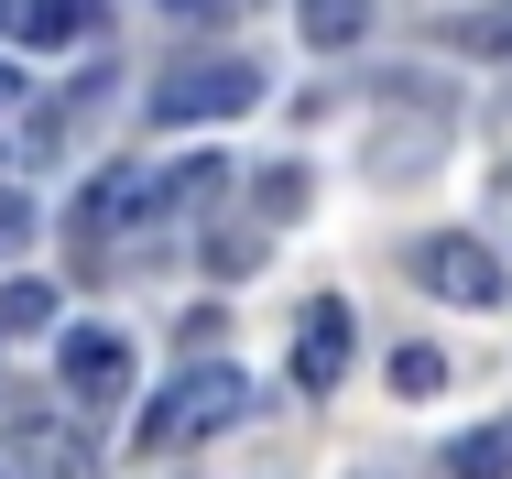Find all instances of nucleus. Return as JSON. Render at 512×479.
Segmentation results:
<instances>
[{
  "label": "nucleus",
  "instance_id": "obj_1",
  "mask_svg": "<svg viewBox=\"0 0 512 479\" xmlns=\"http://www.w3.org/2000/svg\"><path fill=\"white\" fill-rule=\"evenodd\" d=\"M240 414H251V382L207 349V360H186L175 382L142 403V458H186V447H207V436H229Z\"/></svg>",
  "mask_w": 512,
  "mask_h": 479
},
{
  "label": "nucleus",
  "instance_id": "obj_2",
  "mask_svg": "<svg viewBox=\"0 0 512 479\" xmlns=\"http://www.w3.org/2000/svg\"><path fill=\"white\" fill-rule=\"evenodd\" d=\"M251 98H262V66L251 55H186V66L153 77V120L164 131H197V120H240Z\"/></svg>",
  "mask_w": 512,
  "mask_h": 479
},
{
  "label": "nucleus",
  "instance_id": "obj_3",
  "mask_svg": "<svg viewBox=\"0 0 512 479\" xmlns=\"http://www.w3.org/2000/svg\"><path fill=\"white\" fill-rule=\"evenodd\" d=\"M414 284L447 294V305H502V262H491L480 240H458V229H447V240H425V251H414Z\"/></svg>",
  "mask_w": 512,
  "mask_h": 479
},
{
  "label": "nucleus",
  "instance_id": "obj_4",
  "mask_svg": "<svg viewBox=\"0 0 512 479\" xmlns=\"http://www.w3.org/2000/svg\"><path fill=\"white\" fill-rule=\"evenodd\" d=\"M0 479H88V436L22 414V425H0Z\"/></svg>",
  "mask_w": 512,
  "mask_h": 479
},
{
  "label": "nucleus",
  "instance_id": "obj_5",
  "mask_svg": "<svg viewBox=\"0 0 512 479\" xmlns=\"http://www.w3.org/2000/svg\"><path fill=\"white\" fill-rule=\"evenodd\" d=\"M55 371H66L77 403H120V392H131V338H120V327H66Z\"/></svg>",
  "mask_w": 512,
  "mask_h": 479
},
{
  "label": "nucleus",
  "instance_id": "obj_6",
  "mask_svg": "<svg viewBox=\"0 0 512 479\" xmlns=\"http://www.w3.org/2000/svg\"><path fill=\"white\" fill-rule=\"evenodd\" d=\"M338 371H349V305L316 294L306 316H295V382H306V392H338Z\"/></svg>",
  "mask_w": 512,
  "mask_h": 479
},
{
  "label": "nucleus",
  "instance_id": "obj_7",
  "mask_svg": "<svg viewBox=\"0 0 512 479\" xmlns=\"http://www.w3.org/2000/svg\"><path fill=\"white\" fill-rule=\"evenodd\" d=\"M0 33L11 44H77V33H99V0H0Z\"/></svg>",
  "mask_w": 512,
  "mask_h": 479
},
{
  "label": "nucleus",
  "instance_id": "obj_8",
  "mask_svg": "<svg viewBox=\"0 0 512 479\" xmlns=\"http://www.w3.org/2000/svg\"><path fill=\"white\" fill-rule=\"evenodd\" d=\"M44 327H55V284H44V273L0 284V349H11V338H44Z\"/></svg>",
  "mask_w": 512,
  "mask_h": 479
},
{
  "label": "nucleus",
  "instance_id": "obj_9",
  "mask_svg": "<svg viewBox=\"0 0 512 479\" xmlns=\"http://www.w3.org/2000/svg\"><path fill=\"white\" fill-rule=\"evenodd\" d=\"M295 11H306V44H327V55L360 44V22H371V0H295Z\"/></svg>",
  "mask_w": 512,
  "mask_h": 479
},
{
  "label": "nucleus",
  "instance_id": "obj_10",
  "mask_svg": "<svg viewBox=\"0 0 512 479\" xmlns=\"http://www.w3.org/2000/svg\"><path fill=\"white\" fill-rule=\"evenodd\" d=\"M512 469V436H458L447 447V479H502Z\"/></svg>",
  "mask_w": 512,
  "mask_h": 479
},
{
  "label": "nucleus",
  "instance_id": "obj_11",
  "mask_svg": "<svg viewBox=\"0 0 512 479\" xmlns=\"http://www.w3.org/2000/svg\"><path fill=\"white\" fill-rule=\"evenodd\" d=\"M393 382H404V392H436V382H447V360H436V349H404V360H393Z\"/></svg>",
  "mask_w": 512,
  "mask_h": 479
},
{
  "label": "nucleus",
  "instance_id": "obj_12",
  "mask_svg": "<svg viewBox=\"0 0 512 479\" xmlns=\"http://www.w3.org/2000/svg\"><path fill=\"white\" fill-rule=\"evenodd\" d=\"M175 22H229V11H251V0H164Z\"/></svg>",
  "mask_w": 512,
  "mask_h": 479
},
{
  "label": "nucleus",
  "instance_id": "obj_13",
  "mask_svg": "<svg viewBox=\"0 0 512 479\" xmlns=\"http://www.w3.org/2000/svg\"><path fill=\"white\" fill-rule=\"evenodd\" d=\"M11 98H22V77H11V66H0V109H11Z\"/></svg>",
  "mask_w": 512,
  "mask_h": 479
}]
</instances>
